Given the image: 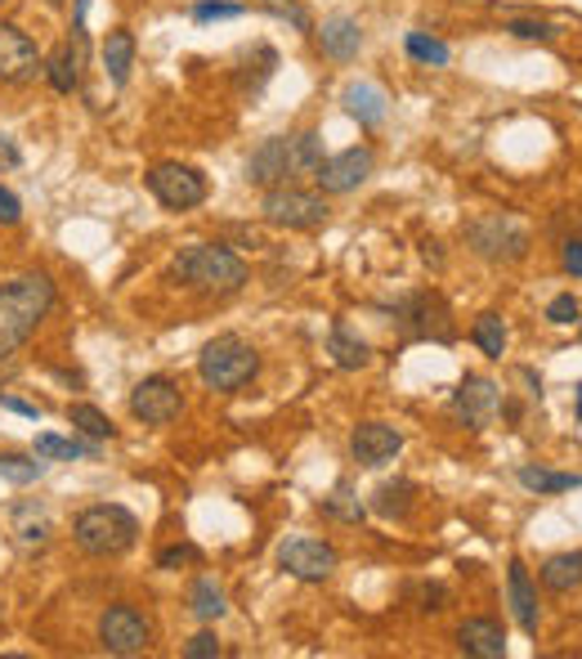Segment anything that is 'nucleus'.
I'll list each match as a JSON object with an SVG mask.
<instances>
[{
    "mask_svg": "<svg viewBox=\"0 0 582 659\" xmlns=\"http://www.w3.org/2000/svg\"><path fill=\"white\" fill-rule=\"evenodd\" d=\"M399 323L408 337H426V342H452L457 337V323H452V310L439 292H417L408 296V305L399 310Z\"/></svg>",
    "mask_w": 582,
    "mask_h": 659,
    "instance_id": "10",
    "label": "nucleus"
},
{
    "mask_svg": "<svg viewBox=\"0 0 582 659\" xmlns=\"http://www.w3.org/2000/svg\"><path fill=\"white\" fill-rule=\"evenodd\" d=\"M0 408L23 413V417H41V408H37V404H28V399H14V395H0Z\"/></svg>",
    "mask_w": 582,
    "mask_h": 659,
    "instance_id": "45",
    "label": "nucleus"
},
{
    "mask_svg": "<svg viewBox=\"0 0 582 659\" xmlns=\"http://www.w3.org/2000/svg\"><path fill=\"white\" fill-rule=\"evenodd\" d=\"M171 270L197 292H238L252 278L247 261L238 252H228L224 243H193L171 261Z\"/></svg>",
    "mask_w": 582,
    "mask_h": 659,
    "instance_id": "2",
    "label": "nucleus"
},
{
    "mask_svg": "<svg viewBox=\"0 0 582 659\" xmlns=\"http://www.w3.org/2000/svg\"><path fill=\"white\" fill-rule=\"evenodd\" d=\"M439 601H443V588H439V584H426V588H421V610H443Z\"/></svg>",
    "mask_w": 582,
    "mask_h": 659,
    "instance_id": "46",
    "label": "nucleus"
},
{
    "mask_svg": "<svg viewBox=\"0 0 582 659\" xmlns=\"http://www.w3.org/2000/svg\"><path fill=\"white\" fill-rule=\"evenodd\" d=\"M37 458H59V463H76V458H99V439H63V435H37Z\"/></svg>",
    "mask_w": 582,
    "mask_h": 659,
    "instance_id": "27",
    "label": "nucleus"
},
{
    "mask_svg": "<svg viewBox=\"0 0 582 659\" xmlns=\"http://www.w3.org/2000/svg\"><path fill=\"white\" fill-rule=\"evenodd\" d=\"M265 10L274 14V19H283V23H292L296 32H309L314 23H309V10L300 6V0H265Z\"/></svg>",
    "mask_w": 582,
    "mask_h": 659,
    "instance_id": "36",
    "label": "nucleus"
},
{
    "mask_svg": "<svg viewBox=\"0 0 582 659\" xmlns=\"http://www.w3.org/2000/svg\"><path fill=\"white\" fill-rule=\"evenodd\" d=\"M14 534H19L23 543H45V538H50V516H45V507L19 503V507H14Z\"/></svg>",
    "mask_w": 582,
    "mask_h": 659,
    "instance_id": "34",
    "label": "nucleus"
},
{
    "mask_svg": "<svg viewBox=\"0 0 582 659\" xmlns=\"http://www.w3.org/2000/svg\"><path fill=\"white\" fill-rule=\"evenodd\" d=\"M188 610L197 615V619H206V623H215L224 610H228V601H224V588L211 579V575H202V579H193V588H188Z\"/></svg>",
    "mask_w": 582,
    "mask_h": 659,
    "instance_id": "29",
    "label": "nucleus"
},
{
    "mask_svg": "<svg viewBox=\"0 0 582 659\" xmlns=\"http://www.w3.org/2000/svg\"><path fill=\"white\" fill-rule=\"evenodd\" d=\"M372 166H377V153L368 144H355V149H345L336 158H323L314 180H318L323 193H349V189H359L372 175Z\"/></svg>",
    "mask_w": 582,
    "mask_h": 659,
    "instance_id": "13",
    "label": "nucleus"
},
{
    "mask_svg": "<svg viewBox=\"0 0 582 659\" xmlns=\"http://www.w3.org/2000/svg\"><path fill=\"white\" fill-rule=\"evenodd\" d=\"M340 103H345V113L355 118L364 131H377V126L386 122V113H390L386 90L372 85V81H349V85L340 90Z\"/></svg>",
    "mask_w": 582,
    "mask_h": 659,
    "instance_id": "16",
    "label": "nucleus"
},
{
    "mask_svg": "<svg viewBox=\"0 0 582 659\" xmlns=\"http://www.w3.org/2000/svg\"><path fill=\"white\" fill-rule=\"evenodd\" d=\"M265 220L278 230H318L327 225V197L323 193H309V189H296V184H274L265 189Z\"/></svg>",
    "mask_w": 582,
    "mask_h": 659,
    "instance_id": "6",
    "label": "nucleus"
},
{
    "mask_svg": "<svg viewBox=\"0 0 582 659\" xmlns=\"http://www.w3.org/2000/svg\"><path fill=\"white\" fill-rule=\"evenodd\" d=\"M184 408V395L171 377H144L135 391H131V413L144 422V426H171Z\"/></svg>",
    "mask_w": 582,
    "mask_h": 659,
    "instance_id": "12",
    "label": "nucleus"
},
{
    "mask_svg": "<svg viewBox=\"0 0 582 659\" xmlns=\"http://www.w3.org/2000/svg\"><path fill=\"white\" fill-rule=\"evenodd\" d=\"M256 373H261V355H256V346L243 342L238 333H224V337L206 342L202 355H197V377H202L211 391H219V395L243 391Z\"/></svg>",
    "mask_w": 582,
    "mask_h": 659,
    "instance_id": "4",
    "label": "nucleus"
},
{
    "mask_svg": "<svg viewBox=\"0 0 582 659\" xmlns=\"http://www.w3.org/2000/svg\"><path fill=\"white\" fill-rule=\"evenodd\" d=\"M37 72H45L37 41L19 23H0V81L23 85V81H37Z\"/></svg>",
    "mask_w": 582,
    "mask_h": 659,
    "instance_id": "11",
    "label": "nucleus"
},
{
    "mask_svg": "<svg viewBox=\"0 0 582 659\" xmlns=\"http://www.w3.org/2000/svg\"><path fill=\"white\" fill-rule=\"evenodd\" d=\"M131 68H135V37L126 28H112L108 41H103V72H108L112 85H126Z\"/></svg>",
    "mask_w": 582,
    "mask_h": 659,
    "instance_id": "22",
    "label": "nucleus"
},
{
    "mask_svg": "<svg viewBox=\"0 0 582 659\" xmlns=\"http://www.w3.org/2000/svg\"><path fill=\"white\" fill-rule=\"evenodd\" d=\"M193 561H202V552L193 543H171V547L157 552V570H180V566H193Z\"/></svg>",
    "mask_w": 582,
    "mask_h": 659,
    "instance_id": "38",
    "label": "nucleus"
},
{
    "mask_svg": "<svg viewBox=\"0 0 582 659\" xmlns=\"http://www.w3.org/2000/svg\"><path fill=\"white\" fill-rule=\"evenodd\" d=\"M457 646L476 659H502L507 655V632L493 619H466L457 628Z\"/></svg>",
    "mask_w": 582,
    "mask_h": 659,
    "instance_id": "20",
    "label": "nucleus"
},
{
    "mask_svg": "<svg viewBox=\"0 0 582 659\" xmlns=\"http://www.w3.org/2000/svg\"><path fill=\"white\" fill-rule=\"evenodd\" d=\"M45 476V458H28V454H0V480H10V485H37Z\"/></svg>",
    "mask_w": 582,
    "mask_h": 659,
    "instance_id": "32",
    "label": "nucleus"
},
{
    "mask_svg": "<svg viewBox=\"0 0 582 659\" xmlns=\"http://www.w3.org/2000/svg\"><path fill=\"white\" fill-rule=\"evenodd\" d=\"M215 655H224V646H219L215 632H197V637L184 641V659H215Z\"/></svg>",
    "mask_w": 582,
    "mask_h": 659,
    "instance_id": "40",
    "label": "nucleus"
},
{
    "mask_svg": "<svg viewBox=\"0 0 582 659\" xmlns=\"http://www.w3.org/2000/svg\"><path fill=\"white\" fill-rule=\"evenodd\" d=\"M466 243H471V252L484 256V261H524L529 230L520 225L515 215L493 211V215H480V220L466 225Z\"/></svg>",
    "mask_w": 582,
    "mask_h": 659,
    "instance_id": "5",
    "label": "nucleus"
},
{
    "mask_svg": "<svg viewBox=\"0 0 582 659\" xmlns=\"http://www.w3.org/2000/svg\"><path fill=\"white\" fill-rule=\"evenodd\" d=\"M72 538H76V547L85 557H122L140 538V520L116 503H99V507H85L72 520Z\"/></svg>",
    "mask_w": 582,
    "mask_h": 659,
    "instance_id": "3",
    "label": "nucleus"
},
{
    "mask_svg": "<svg viewBox=\"0 0 582 659\" xmlns=\"http://www.w3.org/2000/svg\"><path fill=\"white\" fill-rule=\"evenodd\" d=\"M538 575H542L547 592H573V588H582V552H560Z\"/></svg>",
    "mask_w": 582,
    "mask_h": 659,
    "instance_id": "26",
    "label": "nucleus"
},
{
    "mask_svg": "<svg viewBox=\"0 0 582 659\" xmlns=\"http://www.w3.org/2000/svg\"><path fill=\"white\" fill-rule=\"evenodd\" d=\"M452 408H457V417H461L466 426L484 430V426L502 413V391H498L489 377H466V382L457 386V395H452Z\"/></svg>",
    "mask_w": 582,
    "mask_h": 659,
    "instance_id": "15",
    "label": "nucleus"
},
{
    "mask_svg": "<svg viewBox=\"0 0 582 659\" xmlns=\"http://www.w3.org/2000/svg\"><path fill=\"white\" fill-rule=\"evenodd\" d=\"M507 597H511V615L524 632H538V592H533V579H529V566L520 557H511L507 566Z\"/></svg>",
    "mask_w": 582,
    "mask_h": 659,
    "instance_id": "19",
    "label": "nucleus"
},
{
    "mask_svg": "<svg viewBox=\"0 0 582 659\" xmlns=\"http://www.w3.org/2000/svg\"><path fill=\"white\" fill-rule=\"evenodd\" d=\"M327 355H331V364H336V368L359 373V368H368L372 346H368V342H364L349 323H331V333H327Z\"/></svg>",
    "mask_w": 582,
    "mask_h": 659,
    "instance_id": "21",
    "label": "nucleus"
},
{
    "mask_svg": "<svg viewBox=\"0 0 582 659\" xmlns=\"http://www.w3.org/2000/svg\"><path fill=\"white\" fill-rule=\"evenodd\" d=\"M50 310H54L50 274H19L0 283V364L28 346V337L45 323Z\"/></svg>",
    "mask_w": 582,
    "mask_h": 659,
    "instance_id": "1",
    "label": "nucleus"
},
{
    "mask_svg": "<svg viewBox=\"0 0 582 659\" xmlns=\"http://www.w3.org/2000/svg\"><path fill=\"white\" fill-rule=\"evenodd\" d=\"M215 19H243V6H228V0H197L193 23H215Z\"/></svg>",
    "mask_w": 582,
    "mask_h": 659,
    "instance_id": "39",
    "label": "nucleus"
},
{
    "mask_svg": "<svg viewBox=\"0 0 582 659\" xmlns=\"http://www.w3.org/2000/svg\"><path fill=\"white\" fill-rule=\"evenodd\" d=\"M23 220V202H19V193H10L6 184H0V225H19Z\"/></svg>",
    "mask_w": 582,
    "mask_h": 659,
    "instance_id": "42",
    "label": "nucleus"
},
{
    "mask_svg": "<svg viewBox=\"0 0 582 659\" xmlns=\"http://www.w3.org/2000/svg\"><path fill=\"white\" fill-rule=\"evenodd\" d=\"M247 180L261 184V189H274V184H287V180H292V171H287V140H283V135L265 140V144L247 158Z\"/></svg>",
    "mask_w": 582,
    "mask_h": 659,
    "instance_id": "18",
    "label": "nucleus"
},
{
    "mask_svg": "<svg viewBox=\"0 0 582 659\" xmlns=\"http://www.w3.org/2000/svg\"><path fill=\"white\" fill-rule=\"evenodd\" d=\"M408 54L417 59V63H426V68H443L452 54H448V45L439 41V37H426V32H408Z\"/></svg>",
    "mask_w": 582,
    "mask_h": 659,
    "instance_id": "35",
    "label": "nucleus"
},
{
    "mask_svg": "<svg viewBox=\"0 0 582 659\" xmlns=\"http://www.w3.org/2000/svg\"><path fill=\"white\" fill-rule=\"evenodd\" d=\"M149 193L166 206V211H193L206 202V175L184 166V162H157L149 175Z\"/></svg>",
    "mask_w": 582,
    "mask_h": 659,
    "instance_id": "7",
    "label": "nucleus"
},
{
    "mask_svg": "<svg viewBox=\"0 0 582 659\" xmlns=\"http://www.w3.org/2000/svg\"><path fill=\"white\" fill-rule=\"evenodd\" d=\"M578 422H582V386H578Z\"/></svg>",
    "mask_w": 582,
    "mask_h": 659,
    "instance_id": "47",
    "label": "nucleus"
},
{
    "mask_svg": "<svg viewBox=\"0 0 582 659\" xmlns=\"http://www.w3.org/2000/svg\"><path fill=\"white\" fill-rule=\"evenodd\" d=\"M471 337H476V346L489 355V359H502L507 355V323H502V314H480L476 318V327H471Z\"/></svg>",
    "mask_w": 582,
    "mask_h": 659,
    "instance_id": "30",
    "label": "nucleus"
},
{
    "mask_svg": "<svg viewBox=\"0 0 582 659\" xmlns=\"http://www.w3.org/2000/svg\"><path fill=\"white\" fill-rule=\"evenodd\" d=\"M14 166H23V153L6 131H0V171H14Z\"/></svg>",
    "mask_w": 582,
    "mask_h": 659,
    "instance_id": "44",
    "label": "nucleus"
},
{
    "mask_svg": "<svg viewBox=\"0 0 582 659\" xmlns=\"http://www.w3.org/2000/svg\"><path fill=\"white\" fill-rule=\"evenodd\" d=\"M412 498H417V485L412 480H390L372 494V511L386 516V520H408L412 516Z\"/></svg>",
    "mask_w": 582,
    "mask_h": 659,
    "instance_id": "25",
    "label": "nucleus"
},
{
    "mask_svg": "<svg viewBox=\"0 0 582 659\" xmlns=\"http://www.w3.org/2000/svg\"><path fill=\"white\" fill-rule=\"evenodd\" d=\"M515 480H520L524 489H533V494H564V489H582V476H573V472H547V467H533V463H524V467L515 472Z\"/></svg>",
    "mask_w": 582,
    "mask_h": 659,
    "instance_id": "28",
    "label": "nucleus"
},
{
    "mask_svg": "<svg viewBox=\"0 0 582 659\" xmlns=\"http://www.w3.org/2000/svg\"><path fill=\"white\" fill-rule=\"evenodd\" d=\"M318 45H323L327 59L349 63V59H359L364 32H359V23L349 19V14H331V19H323V28H318Z\"/></svg>",
    "mask_w": 582,
    "mask_h": 659,
    "instance_id": "17",
    "label": "nucleus"
},
{
    "mask_svg": "<svg viewBox=\"0 0 582 659\" xmlns=\"http://www.w3.org/2000/svg\"><path fill=\"white\" fill-rule=\"evenodd\" d=\"M318 166H323V140L314 131L287 135V171H292V180H314Z\"/></svg>",
    "mask_w": 582,
    "mask_h": 659,
    "instance_id": "24",
    "label": "nucleus"
},
{
    "mask_svg": "<svg viewBox=\"0 0 582 659\" xmlns=\"http://www.w3.org/2000/svg\"><path fill=\"white\" fill-rule=\"evenodd\" d=\"M81 68H85V50H76L72 41L59 45V50L45 59V77H50V85H54L59 94H72V90L81 85Z\"/></svg>",
    "mask_w": 582,
    "mask_h": 659,
    "instance_id": "23",
    "label": "nucleus"
},
{
    "mask_svg": "<svg viewBox=\"0 0 582 659\" xmlns=\"http://www.w3.org/2000/svg\"><path fill=\"white\" fill-rule=\"evenodd\" d=\"M547 318H551V323H560V327H564V323H573V318H582V310H578V301H573V292H564V296H555V301L547 305Z\"/></svg>",
    "mask_w": 582,
    "mask_h": 659,
    "instance_id": "41",
    "label": "nucleus"
},
{
    "mask_svg": "<svg viewBox=\"0 0 582 659\" xmlns=\"http://www.w3.org/2000/svg\"><path fill=\"white\" fill-rule=\"evenodd\" d=\"M68 422H72L85 439H112V435H116L112 417H108L103 408H94V404H68Z\"/></svg>",
    "mask_w": 582,
    "mask_h": 659,
    "instance_id": "31",
    "label": "nucleus"
},
{
    "mask_svg": "<svg viewBox=\"0 0 582 659\" xmlns=\"http://www.w3.org/2000/svg\"><path fill=\"white\" fill-rule=\"evenodd\" d=\"M404 449V435L386 422H359L355 435H349V454H355L359 467H386L395 463Z\"/></svg>",
    "mask_w": 582,
    "mask_h": 659,
    "instance_id": "14",
    "label": "nucleus"
},
{
    "mask_svg": "<svg viewBox=\"0 0 582 659\" xmlns=\"http://www.w3.org/2000/svg\"><path fill=\"white\" fill-rule=\"evenodd\" d=\"M578 337H582V333H578Z\"/></svg>",
    "mask_w": 582,
    "mask_h": 659,
    "instance_id": "48",
    "label": "nucleus"
},
{
    "mask_svg": "<svg viewBox=\"0 0 582 659\" xmlns=\"http://www.w3.org/2000/svg\"><path fill=\"white\" fill-rule=\"evenodd\" d=\"M507 32L520 41H555V23L547 19H507Z\"/></svg>",
    "mask_w": 582,
    "mask_h": 659,
    "instance_id": "37",
    "label": "nucleus"
},
{
    "mask_svg": "<svg viewBox=\"0 0 582 659\" xmlns=\"http://www.w3.org/2000/svg\"><path fill=\"white\" fill-rule=\"evenodd\" d=\"M323 511H327V516H336V520H345V525H359V520L368 516V507L355 498L349 480H340V485L331 489V498H323Z\"/></svg>",
    "mask_w": 582,
    "mask_h": 659,
    "instance_id": "33",
    "label": "nucleus"
},
{
    "mask_svg": "<svg viewBox=\"0 0 582 659\" xmlns=\"http://www.w3.org/2000/svg\"><path fill=\"white\" fill-rule=\"evenodd\" d=\"M560 261H564V274L582 278V239H569L564 252H560Z\"/></svg>",
    "mask_w": 582,
    "mask_h": 659,
    "instance_id": "43",
    "label": "nucleus"
},
{
    "mask_svg": "<svg viewBox=\"0 0 582 659\" xmlns=\"http://www.w3.org/2000/svg\"><path fill=\"white\" fill-rule=\"evenodd\" d=\"M149 641H153V628L131 601H116L99 615V646L108 655H140L149 650Z\"/></svg>",
    "mask_w": 582,
    "mask_h": 659,
    "instance_id": "8",
    "label": "nucleus"
},
{
    "mask_svg": "<svg viewBox=\"0 0 582 659\" xmlns=\"http://www.w3.org/2000/svg\"><path fill=\"white\" fill-rule=\"evenodd\" d=\"M336 561H340L336 547L323 543V538H309V534H296V538H287V543L278 547V566H283L292 579H300V584H323V579H331Z\"/></svg>",
    "mask_w": 582,
    "mask_h": 659,
    "instance_id": "9",
    "label": "nucleus"
}]
</instances>
